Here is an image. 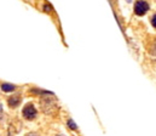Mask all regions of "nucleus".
Listing matches in <instances>:
<instances>
[{
    "label": "nucleus",
    "instance_id": "1",
    "mask_svg": "<svg viewBox=\"0 0 156 136\" xmlns=\"http://www.w3.org/2000/svg\"><path fill=\"white\" fill-rule=\"evenodd\" d=\"M37 114H38V111H37V108L34 107L33 103H27V105L23 107V109H22V116H23V118L27 119V120H33V119H35V118H37Z\"/></svg>",
    "mask_w": 156,
    "mask_h": 136
},
{
    "label": "nucleus",
    "instance_id": "2",
    "mask_svg": "<svg viewBox=\"0 0 156 136\" xmlns=\"http://www.w3.org/2000/svg\"><path fill=\"white\" fill-rule=\"evenodd\" d=\"M150 6H149V2L145 1V0H138L136 1L134 4V13L137 16H143L145 15L148 11H149Z\"/></svg>",
    "mask_w": 156,
    "mask_h": 136
},
{
    "label": "nucleus",
    "instance_id": "3",
    "mask_svg": "<svg viewBox=\"0 0 156 136\" xmlns=\"http://www.w3.org/2000/svg\"><path fill=\"white\" fill-rule=\"evenodd\" d=\"M21 101H22V96L21 95H12V96H10L7 98V105L11 108H16V107L20 106Z\"/></svg>",
    "mask_w": 156,
    "mask_h": 136
},
{
    "label": "nucleus",
    "instance_id": "4",
    "mask_svg": "<svg viewBox=\"0 0 156 136\" xmlns=\"http://www.w3.org/2000/svg\"><path fill=\"white\" fill-rule=\"evenodd\" d=\"M17 89V86L15 84H11V83H0V90L2 92H13V91Z\"/></svg>",
    "mask_w": 156,
    "mask_h": 136
},
{
    "label": "nucleus",
    "instance_id": "5",
    "mask_svg": "<svg viewBox=\"0 0 156 136\" xmlns=\"http://www.w3.org/2000/svg\"><path fill=\"white\" fill-rule=\"evenodd\" d=\"M44 11H45L46 13H51V12L53 11V7L51 6V4L45 2V4H44Z\"/></svg>",
    "mask_w": 156,
    "mask_h": 136
},
{
    "label": "nucleus",
    "instance_id": "6",
    "mask_svg": "<svg viewBox=\"0 0 156 136\" xmlns=\"http://www.w3.org/2000/svg\"><path fill=\"white\" fill-rule=\"evenodd\" d=\"M67 124H68V127H69V129H72V130H76V129H78V125L75 124V122H74L73 119H68V122H67Z\"/></svg>",
    "mask_w": 156,
    "mask_h": 136
},
{
    "label": "nucleus",
    "instance_id": "7",
    "mask_svg": "<svg viewBox=\"0 0 156 136\" xmlns=\"http://www.w3.org/2000/svg\"><path fill=\"white\" fill-rule=\"evenodd\" d=\"M151 24H153V27L156 28V13L151 17Z\"/></svg>",
    "mask_w": 156,
    "mask_h": 136
},
{
    "label": "nucleus",
    "instance_id": "8",
    "mask_svg": "<svg viewBox=\"0 0 156 136\" xmlns=\"http://www.w3.org/2000/svg\"><path fill=\"white\" fill-rule=\"evenodd\" d=\"M26 136H40L38 133H35V131H32V133H28Z\"/></svg>",
    "mask_w": 156,
    "mask_h": 136
},
{
    "label": "nucleus",
    "instance_id": "9",
    "mask_svg": "<svg viewBox=\"0 0 156 136\" xmlns=\"http://www.w3.org/2000/svg\"><path fill=\"white\" fill-rule=\"evenodd\" d=\"M0 112H2V105L0 103Z\"/></svg>",
    "mask_w": 156,
    "mask_h": 136
},
{
    "label": "nucleus",
    "instance_id": "10",
    "mask_svg": "<svg viewBox=\"0 0 156 136\" xmlns=\"http://www.w3.org/2000/svg\"><path fill=\"white\" fill-rule=\"evenodd\" d=\"M125 1H127V2H132L133 0H125Z\"/></svg>",
    "mask_w": 156,
    "mask_h": 136
},
{
    "label": "nucleus",
    "instance_id": "11",
    "mask_svg": "<svg viewBox=\"0 0 156 136\" xmlns=\"http://www.w3.org/2000/svg\"><path fill=\"white\" fill-rule=\"evenodd\" d=\"M155 47H156V44H155Z\"/></svg>",
    "mask_w": 156,
    "mask_h": 136
}]
</instances>
